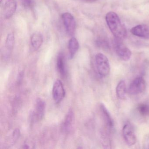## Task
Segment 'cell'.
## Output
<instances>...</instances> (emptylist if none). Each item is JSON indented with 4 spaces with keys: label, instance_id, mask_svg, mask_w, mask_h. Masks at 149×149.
I'll return each instance as SVG.
<instances>
[{
    "label": "cell",
    "instance_id": "7c38bea8",
    "mask_svg": "<svg viewBox=\"0 0 149 149\" xmlns=\"http://www.w3.org/2000/svg\"><path fill=\"white\" fill-rule=\"evenodd\" d=\"M43 42V37L40 33L35 32L31 36L30 39L31 45L34 50L39 49L41 47Z\"/></svg>",
    "mask_w": 149,
    "mask_h": 149
},
{
    "label": "cell",
    "instance_id": "7a4b0ae2",
    "mask_svg": "<svg viewBox=\"0 0 149 149\" xmlns=\"http://www.w3.org/2000/svg\"><path fill=\"white\" fill-rule=\"evenodd\" d=\"M113 45L116 54L122 61H128L130 59L131 51L124 44L122 40L115 38L113 40Z\"/></svg>",
    "mask_w": 149,
    "mask_h": 149
},
{
    "label": "cell",
    "instance_id": "e0dca14e",
    "mask_svg": "<svg viewBox=\"0 0 149 149\" xmlns=\"http://www.w3.org/2000/svg\"><path fill=\"white\" fill-rule=\"evenodd\" d=\"M15 43V36L13 33L8 34L6 41V49L8 51H11L13 48Z\"/></svg>",
    "mask_w": 149,
    "mask_h": 149
},
{
    "label": "cell",
    "instance_id": "8fae6325",
    "mask_svg": "<svg viewBox=\"0 0 149 149\" xmlns=\"http://www.w3.org/2000/svg\"><path fill=\"white\" fill-rule=\"evenodd\" d=\"M56 67L58 72L62 76L66 74V60L64 54L61 52L57 56L56 59Z\"/></svg>",
    "mask_w": 149,
    "mask_h": 149
},
{
    "label": "cell",
    "instance_id": "ffe728a7",
    "mask_svg": "<svg viewBox=\"0 0 149 149\" xmlns=\"http://www.w3.org/2000/svg\"><path fill=\"white\" fill-rule=\"evenodd\" d=\"M22 5L25 8H29L32 4V0H19Z\"/></svg>",
    "mask_w": 149,
    "mask_h": 149
},
{
    "label": "cell",
    "instance_id": "3957f363",
    "mask_svg": "<svg viewBox=\"0 0 149 149\" xmlns=\"http://www.w3.org/2000/svg\"><path fill=\"white\" fill-rule=\"evenodd\" d=\"M95 63L98 73L102 76L109 74L110 70L109 62L106 56L98 53L95 56Z\"/></svg>",
    "mask_w": 149,
    "mask_h": 149
},
{
    "label": "cell",
    "instance_id": "7402d4cb",
    "mask_svg": "<svg viewBox=\"0 0 149 149\" xmlns=\"http://www.w3.org/2000/svg\"><path fill=\"white\" fill-rule=\"evenodd\" d=\"M2 1H3V0H0V1H1V3L2 2Z\"/></svg>",
    "mask_w": 149,
    "mask_h": 149
},
{
    "label": "cell",
    "instance_id": "52a82bcc",
    "mask_svg": "<svg viewBox=\"0 0 149 149\" xmlns=\"http://www.w3.org/2000/svg\"><path fill=\"white\" fill-rule=\"evenodd\" d=\"M123 134L125 143L130 146H132L136 142V137L130 125H125L123 129Z\"/></svg>",
    "mask_w": 149,
    "mask_h": 149
},
{
    "label": "cell",
    "instance_id": "30bf717a",
    "mask_svg": "<svg viewBox=\"0 0 149 149\" xmlns=\"http://www.w3.org/2000/svg\"><path fill=\"white\" fill-rule=\"evenodd\" d=\"M46 103L41 98H38L36 101V105L35 116L37 120H41L45 115Z\"/></svg>",
    "mask_w": 149,
    "mask_h": 149
},
{
    "label": "cell",
    "instance_id": "5bb4252c",
    "mask_svg": "<svg viewBox=\"0 0 149 149\" xmlns=\"http://www.w3.org/2000/svg\"><path fill=\"white\" fill-rule=\"evenodd\" d=\"M101 109L102 111L103 116L104 119V122H105V124L109 129H112L113 126H114L113 119H112L109 112L108 111L104 104H101Z\"/></svg>",
    "mask_w": 149,
    "mask_h": 149
},
{
    "label": "cell",
    "instance_id": "6da1fadb",
    "mask_svg": "<svg viewBox=\"0 0 149 149\" xmlns=\"http://www.w3.org/2000/svg\"><path fill=\"white\" fill-rule=\"evenodd\" d=\"M105 20L115 38L123 40L127 36V30L120 18L115 12H109L106 14Z\"/></svg>",
    "mask_w": 149,
    "mask_h": 149
},
{
    "label": "cell",
    "instance_id": "ac0fdd59",
    "mask_svg": "<svg viewBox=\"0 0 149 149\" xmlns=\"http://www.w3.org/2000/svg\"><path fill=\"white\" fill-rule=\"evenodd\" d=\"M138 111L143 116H149V105L146 104H140L138 106Z\"/></svg>",
    "mask_w": 149,
    "mask_h": 149
},
{
    "label": "cell",
    "instance_id": "5b68a950",
    "mask_svg": "<svg viewBox=\"0 0 149 149\" xmlns=\"http://www.w3.org/2000/svg\"><path fill=\"white\" fill-rule=\"evenodd\" d=\"M66 95L65 89L62 82L60 80H57L54 83L52 89L53 98L56 103L61 102Z\"/></svg>",
    "mask_w": 149,
    "mask_h": 149
},
{
    "label": "cell",
    "instance_id": "9c48e42d",
    "mask_svg": "<svg viewBox=\"0 0 149 149\" xmlns=\"http://www.w3.org/2000/svg\"><path fill=\"white\" fill-rule=\"evenodd\" d=\"M131 33L138 37L149 39V26L146 25H139L131 29Z\"/></svg>",
    "mask_w": 149,
    "mask_h": 149
},
{
    "label": "cell",
    "instance_id": "4fadbf2b",
    "mask_svg": "<svg viewBox=\"0 0 149 149\" xmlns=\"http://www.w3.org/2000/svg\"><path fill=\"white\" fill-rule=\"evenodd\" d=\"M79 48V43L78 40L75 37H72L68 42L69 58L73 59Z\"/></svg>",
    "mask_w": 149,
    "mask_h": 149
},
{
    "label": "cell",
    "instance_id": "2e32d148",
    "mask_svg": "<svg viewBox=\"0 0 149 149\" xmlns=\"http://www.w3.org/2000/svg\"><path fill=\"white\" fill-rule=\"evenodd\" d=\"M117 96L119 99H124L125 97L126 93V85L125 81H120L117 85L116 88Z\"/></svg>",
    "mask_w": 149,
    "mask_h": 149
},
{
    "label": "cell",
    "instance_id": "8992f818",
    "mask_svg": "<svg viewBox=\"0 0 149 149\" xmlns=\"http://www.w3.org/2000/svg\"><path fill=\"white\" fill-rule=\"evenodd\" d=\"M62 17L66 32L69 35L72 36L74 34L76 27L74 16L70 13H66L62 15Z\"/></svg>",
    "mask_w": 149,
    "mask_h": 149
},
{
    "label": "cell",
    "instance_id": "ba28073f",
    "mask_svg": "<svg viewBox=\"0 0 149 149\" xmlns=\"http://www.w3.org/2000/svg\"><path fill=\"white\" fill-rule=\"evenodd\" d=\"M17 8L15 0H6L3 6V15L6 19L11 18L14 15Z\"/></svg>",
    "mask_w": 149,
    "mask_h": 149
},
{
    "label": "cell",
    "instance_id": "d6986e66",
    "mask_svg": "<svg viewBox=\"0 0 149 149\" xmlns=\"http://www.w3.org/2000/svg\"><path fill=\"white\" fill-rule=\"evenodd\" d=\"M20 134V130L18 129H15L14 130L13 134H12V139L13 140V142H15L19 138Z\"/></svg>",
    "mask_w": 149,
    "mask_h": 149
},
{
    "label": "cell",
    "instance_id": "44dd1931",
    "mask_svg": "<svg viewBox=\"0 0 149 149\" xmlns=\"http://www.w3.org/2000/svg\"><path fill=\"white\" fill-rule=\"evenodd\" d=\"M83 1H87V2H93V1H95L96 0H83Z\"/></svg>",
    "mask_w": 149,
    "mask_h": 149
},
{
    "label": "cell",
    "instance_id": "9a60e30c",
    "mask_svg": "<svg viewBox=\"0 0 149 149\" xmlns=\"http://www.w3.org/2000/svg\"><path fill=\"white\" fill-rule=\"evenodd\" d=\"M74 120V114L73 111L70 110L64 119L62 129L65 132L69 131L72 126Z\"/></svg>",
    "mask_w": 149,
    "mask_h": 149
},
{
    "label": "cell",
    "instance_id": "277c9868",
    "mask_svg": "<svg viewBox=\"0 0 149 149\" xmlns=\"http://www.w3.org/2000/svg\"><path fill=\"white\" fill-rule=\"evenodd\" d=\"M146 84L143 78L141 77L135 78L130 84L128 92L131 95H138L143 93L146 89Z\"/></svg>",
    "mask_w": 149,
    "mask_h": 149
}]
</instances>
